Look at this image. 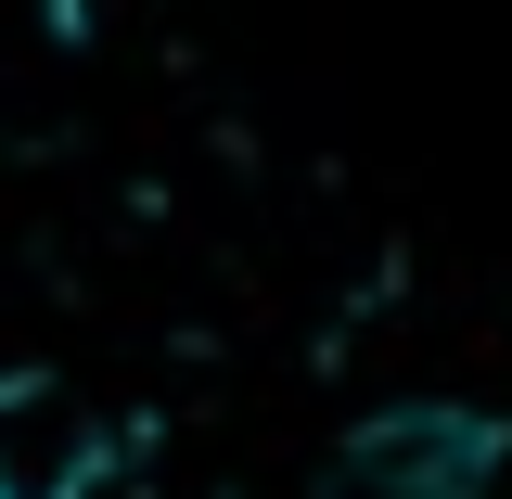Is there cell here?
I'll return each mask as SVG.
<instances>
[{"label": "cell", "mask_w": 512, "mask_h": 499, "mask_svg": "<svg viewBox=\"0 0 512 499\" xmlns=\"http://www.w3.org/2000/svg\"><path fill=\"white\" fill-rule=\"evenodd\" d=\"M500 423L474 410H384L372 436H346L333 499H500Z\"/></svg>", "instance_id": "cell-1"}, {"label": "cell", "mask_w": 512, "mask_h": 499, "mask_svg": "<svg viewBox=\"0 0 512 499\" xmlns=\"http://www.w3.org/2000/svg\"><path fill=\"white\" fill-rule=\"evenodd\" d=\"M103 461H116V436L77 384H52V372L0 384V499H90Z\"/></svg>", "instance_id": "cell-2"}]
</instances>
